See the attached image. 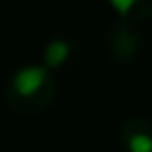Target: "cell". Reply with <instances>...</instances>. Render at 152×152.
<instances>
[{
	"label": "cell",
	"mask_w": 152,
	"mask_h": 152,
	"mask_svg": "<svg viewBox=\"0 0 152 152\" xmlns=\"http://www.w3.org/2000/svg\"><path fill=\"white\" fill-rule=\"evenodd\" d=\"M57 95V78L43 64L19 66L2 88L5 107L17 116H36L45 112Z\"/></svg>",
	"instance_id": "1"
},
{
	"label": "cell",
	"mask_w": 152,
	"mask_h": 152,
	"mask_svg": "<svg viewBox=\"0 0 152 152\" xmlns=\"http://www.w3.org/2000/svg\"><path fill=\"white\" fill-rule=\"evenodd\" d=\"M140 48H142L140 33L128 21H116V24L107 26V31L102 33V52L109 62L128 64L138 57Z\"/></svg>",
	"instance_id": "2"
},
{
	"label": "cell",
	"mask_w": 152,
	"mask_h": 152,
	"mask_svg": "<svg viewBox=\"0 0 152 152\" xmlns=\"http://www.w3.org/2000/svg\"><path fill=\"white\" fill-rule=\"evenodd\" d=\"M121 145L126 152H152V121L133 116L121 124Z\"/></svg>",
	"instance_id": "3"
},
{
	"label": "cell",
	"mask_w": 152,
	"mask_h": 152,
	"mask_svg": "<svg viewBox=\"0 0 152 152\" xmlns=\"http://www.w3.org/2000/svg\"><path fill=\"white\" fill-rule=\"evenodd\" d=\"M74 57H76V45L66 38H55L43 50V66L55 74V71L69 66Z\"/></svg>",
	"instance_id": "4"
},
{
	"label": "cell",
	"mask_w": 152,
	"mask_h": 152,
	"mask_svg": "<svg viewBox=\"0 0 152 152\" xmlns=\"http://www.w3.org/2000/svg\"><path fill=\"white\" fill-rule=\"evenodd\" d=\"M109 5L114 7L121 21L135 24L152 19V0H109Z\"/></svg>",
	"instance_id": "5"
}]
</instances>
